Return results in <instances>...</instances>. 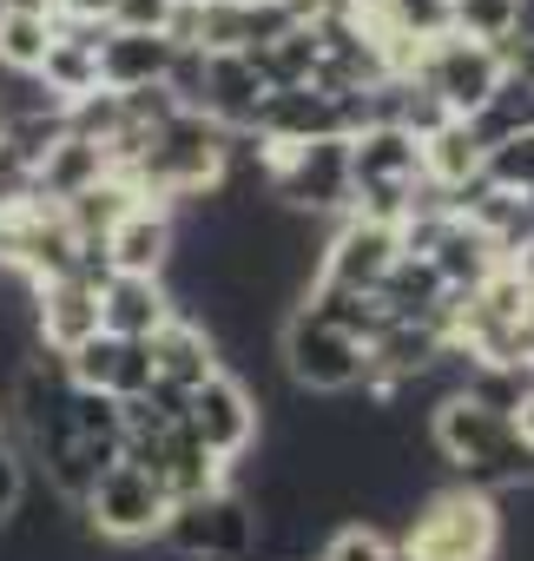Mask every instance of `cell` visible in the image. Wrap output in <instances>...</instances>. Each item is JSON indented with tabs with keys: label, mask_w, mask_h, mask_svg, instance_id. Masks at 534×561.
I'll use <instances>...</instances> for the list:
<instances>
[{
	"label": "cell",
	"mask_w": 534,
	"mask_h": 561,
	"mask_svg": "<svg viewBox=\"0 0 534 561\" xmlns=\"http://www.w3.org/2000/svg\"><path fill=\"white\" fill-rule=\"evenodd\" d=\"M429 443L455 469L462 489H481V495H495V489H534V443L514 430V416H495V410H481V403H468L455 390L436 397Z\"/></svg>",
	"instance_id": "6da1fadb"
},
{
	"label": "cell",
	"mask_w": 534,
	"mask_h": 561,
	"mask_svg": "<svg viewBox=\"0 0 534 561\" xmlns=\"http://www.w3.org/2000/svg\"><path fill=\"white\" fill-rule=\"evenodd\" d=\"M495 554H501V502L462 482L416 502L396 541V561H495Z\"/></svg>",
	"instance_id": "7a4b0ae2"
},
{
	"label": "cell",
	"mask_w": 534,
	"mask_h": 561,
	"mask_svg": "<svg viewBox=\"0 0 534 561\" xmlns=\"http://www.w3.org/2000/svg\"><path fill=\"white\" fill-rule=\"evenodd\" d=\"M257 179L271 185L291 211H350L357 185H350V139H304V146H278L257 139Z\"/></svg>",
	"instance_id": "3957f363"
},
{
	"label": "cell",
	"mask_w": 534,
	"mask_h": 561,
	"mask_svg": "<svg viewBox=\"0 0 534 561\" xmlns=\"http://www.w3.org/2000/svg\"><path fill=\"white\" fill-rule=\"evenodd\" d=\"M403 80L422 87L449 119H475L495 100V87L508 80V67H501V47H475L462 34H442V41L416 47V60L403 67Z\"/></svg>",
	"instance_id": "277c9868"
},
{
	"label": "cell",
	"mask_w": 534,
	"mask_h": 561,
	"mask_svg": "<svg viewBox=\"0 0 534 561\" xmlns=\"http://www.w3.org/2000/svg\"><path fill=\"white\" fill-rule=\"evenodd\" d=\"M159 541H172L178 561H251L257 554V515L237 489H211V495L172 502Z\"/></svg>",
	"instance_id": "5b68a950"
},
{
	"label": "cell",
	"mask_w": 534,
	"mask_h": 561,
	"mask_svg": "<svg viewBox=\"0 0 534 561\" xmlns=\"http://www.w3.org/2000/svg\"><path fill=\"white\" fill-rule=\"evenodd\" d=\"M185 436L211 456V462H224V469H237L251 449H257V423H264V403H257V390L244 383V377H231V370H218L211 383H198L191 397H185Z\"/></svg>",
	"instance_id": "8992f818"
},
{
	"label": "cell",
	"mask_w": 534,
	"mask_h": 561,
	"mask_svg": "<svg viewBox=\"0 0 534 561\" xmlns=\"http://www.w3.org/2000/svg\"><path fill=\"white\" fill-rule=\"evenodd\" d=\"M278 357H285V377L298 390H317V397H344L363 383V344L344 337L337 324L311 318V311H291L285 331H278Z\"/></svg>",
	"instance_id": "52a82bcc"
},
{
	"label": "cell",
	"mask_w": 534,
	"mask_h": 561,
	"mask_svg": "<svg viewBox=\"0 0 534 561\" xmlns=\"http://www.w3.org/2000/svg\"><path fill=\"white\" fill-rule=\"evenodd\" d=\"M80 515H86V528H93L100 541H126V548H132V541H159V528H165L172 502H165V489H159L146 469L113 462V469L86 489Z\"/></svg>",
	"instance_id": "ba28073f"
},
{
	"label": "cell",
	"mask_w": 534,
	"mask_h": 561,
	"mask_svg": "<svg viewBox=\"0 0 534 561\" xmlns=\"http://www.w3.org/2000/svg\"><path fill=\"white\" fill-rule=\"evenodd\" d=\"M396 257H403V231H390V225H370V218L344 211V225H337V231H330V244L317 251V277H311V285L376 298V285L396 271Z\"/></svg>",
	"instance_id": "9c48e42d"
},
{
	"label": "cell",
	"mask_w": 534,
	"mask_h": 561,
	"mask_svg": "<svg viewBox=\"0 0 534 561\" xmlns=\"http://www.w3.org/2000/svg\"><path fill=\"white\" fill-rule=\"evenodd\" d=\"M100 257H106V277H159L178 257V211L172 205H132L106 238H100Z\"/></svg>",
	"instance_id": "30bf717a"
},
{
	"label": "cell",
	"mask_w": 534,
	"mask_h": 561,
	"mask_svg": "<svg viewBox=\"0 0 534 561\" xmlns=\"http://www.w3.org/2000/svg\"><path fill=\"white\" fill-rule=\"evenodd\" d=\"M350 185H357V198L416 192V185H422L416 133H403V126H357V133H350ZM357 198H350V205H357Z\"/></svg>",
	"instance_id": "8fae6325"
},
{
	"label": "cell",
	"mask_w": 534,
	"mask_h": 561,
	"mask_svg": "<svg viewBox=\"0 0 534 561\" xmlns=\"http://www.w3.org/2000/svg\"><path fill=\"white\" fill-rule=\"evenodd\" d=\"M34 337H40L47 357H73L86 337H100V285L93 277L34 285Z\"/></svg>",
	"instance_id": "7c38bea8"
},
{
	"label": "cell",
	"mask_w": 534,
	"mask_h": 561,
	"mask_svg": "<svg viewBox=\"0 0 534 561\" xmlns=\"http://www.w3.org/2000/svg\"><path fill=\"white\" fill-rule=\"evenodd\" d=\"M146 351H152V383L159 390H178V397H191L198 383H211L218 370H224V351H218V337L198 324V318H172L159 337H146Z\"/></svg>",
	"instance_id": "4fadbf2b"
},
{
	"label": "cell",
	"mask_w": 534,
	"mask_h": 561,
	"mask_svg": "<svg viewBox=\"0 0 534 561\" xmlns=\"http://www.w3.org/2000/svg\"><path fill=\"white\" fill-rule=\"evenodd\" d=\"M172 318L178 305H172V285H159V277H106L100 285V331L119 344H146Z\"/></svg>",
	"instance_id": "5bb4252c"
},
{
	"label": "cell",
	"mask_w": 534,
	"mask_h": 561,
	"mask_svg": "<svg viewBox=\"0 0 534 561\" xmlns=\"http://www.w3.org/2000/svg\"><path fill=\"white\" fill-rule=\"evenodd\" d=\"M178 47L165 34H119L106 27L100 41V93H146V87H165Z\"/></svg>",
	"instance_id": "9a60e30c"
},
{
	"label": "cell",
	"mask_w": 534,
	"mask_h": 561,
	"mask_svg": "<svg viewBox=\"0 0 534 561\" xmlns=\"http://www.w3.org/2000/svg\"><path fill=\"white\" fill-rule=\"evenodd\" d=\"M416 152H422V185H429V192H442V205H449L462 185H475V179H481V165H488V146L475 139V126H468V119H442L429 139H416Z\"/></svg>",
	"instance_id": "2e32d148"
},
{
	"label": "cell",
	"mask_w": 534,
	"mask_h": 561,
	"mask_svg": "<svg viewBox=\"0 0 534 561\" xmlns=\"http://www.w3.org/2000/svg\"><path fill=\"white\" fill-rule=\"evenodd\" d=\"M100 179H113L106 146H93V139L67 133V139L34 165V198H40V205H67V198H80V192H93Z\"/></svg>",
	"instance_id": "e0dca14e"
},
{
	"label": "cell",
	"mask_w": 534,
	"mask_h": 561,
	"mask_svg": "<svg viewBox=\"0 0 534 561\" xmlns=\"http://www.w3.org/2000/svg\"><path fill=\"white\" fill-rule=\"evenodd\" d=\"M47 47H54V14L47 8H21V0H0V73L34 80Z\"/></svg>",
	"instance_id": "ac0fdd59"
},
{
	"label": "cell",
	"mask_w": 534,
	"mask_h": 561,
	"mask_svg": "<svg viewBox=\"0 0 534 561\" xmlns=\"http://www.w3.org/2000/svg\"><path fill=\"white\" fill-rule=\"evenodd\" d=\"M132 205H139V192L113 172V179H100L93 192H80V198H67V205H54V211L67 218V231H73L80 244H100V238H106V231H113Z\"/></svg>",
	"instance_id": "d6986e66"
},
{
	"label": "cell",
	"mask_w": 534,
	"mask_h": 561,
	"mask_svg": "<svg viewBox=\"0 0 534 561\" xmlns=\"http://www.w3.org/2000/svg\"><path fill=\"white\" fill-rule=\"evenodd\" d=\"M468 126H475V139H481L488 152H495V146H508V139H521V133H534V87L508 73V80L495 87V100H488Z\"/></svg>",
	"instance_id": "ffe728a7"
},
{
	"label": "cell",
	"mask_w": 534,
	"mask_h": 561,
	"mask_svg": "<svg viewBox=\"0 0 534 561\" xmlns=\"http://www.w3.org/2000/svg\"><path fill=\"white\" fill-rule=\"evenodd\" d=\"M449 34H462L475 47H508L514 0H449Z\"/></svg>",
	"instance_id": "44dd1931"
},
{
	"label": "cell",
	"mask_w": 534,
	"mask_h": 561,
	"mask_svg": "<svg viewBox=\"0 0 534 561\" xmlns=\"http://www.w3.org/2000/svg\"><path fill=\"white\" fill-rule=\"evenodd\" d=\"M317 561H396V541L376 528V522H344L324 535Z\"/></svg>",
	"instance_id": "7402d4cb"
},
{
	"label": "cell",
	"mask_w": 534,
	"mask_h": 561,
	"mask_svg": "<svg viewBox=\"0 0 534 561\" xmlns=\"http://www.w3.org/2000/svg\"><path fill=\"white\" fill-rule=\"evenodd\" d=\"M481 179H488L495 192L527 198V192H534V133H521V139H508V146H495V152H488V165H481Z\"/></svg>",
	"instance_id": "603a6c76"
},
{
	"label": "cell",
	"mask_w": 534,
	"mask_h": 561,
	"mask_svg": "<svg viewBox=\"0 0 534 561\" xmlns=\"http://www.w3.org/2000/svg\"><path fill=\"white\" fill-rule=\"evenodd\" d=\"M165 21H172V0H113L106 14V27L119 34H165Z\"/></svg>",
	"instance_id": "cb8c5ba5"
},
{
	"label": "cell",
	"mask_w": 534,
	"mask_h": 561,
	"mask_svg": "<svg viewBox=\"0 0 534 561\" xmlns=\"http://www.w3.org/2000/svg\"><path fill=\"white\" fill-rule=\"evenodd\" d=\"M21 502H27V462H21V449L0 443V528H14Z\"/></svg>",
	"instance_id": "d4e9b609"
},
{
	"label": "cell",
	"mask_w": 534,
	"mask_h": 561,
	"mask_svg": "<svg viewBox=\"0 0 534 561\" xmlns=\"http://www.w3.org/2000/svg\"><path fill=\"white\" fill-rule=\"evenodd\" d=\"M0 264H8V211H0Z\"/></svg>",
	"instance_id": "484cf974"
},
{
	"label": "cell",
	"mask_w": 534,
	"mask_h": 561,
	"mask_svg": "<svg viewBox=\"0 0 534 561\" xmlns=\"http://www.w3.org/2000/svg\"><path fill=\"white\" fill-rule=\"evenodd\" d=\"M0 443H8V403H0Z\"/></svg>",
	"instance_id": "4316f807"
},
{
	"label": "cell",
	"mask_w": 534,
	"mask_h": 561,
	"mask_svg": "<svg viewBox=\"0 0 534 561\" xmlns=\"http://www.w3.org/2000/svg\"><path fill=\"white\" fill-rule=\"evenodd\" d=\"M172 8H205V0H172Z\"/></svg>",
	"instance_id": "83f0119b"
},
{
	"label": "cell",
	"mask_w": 534,
	"mask_h": 561,
	"mask_svg": "<svg viewBox=\"0 0 534 561\" xmlns=\"http://www.w3.org/2000/svg\"><path fill=\"white\" fill-rule=\"evenodd\" d=\"M0 139H8V113H0Z\"/></svg>",
	"instance_id": "f1b7e54d"
}]
</instances>
